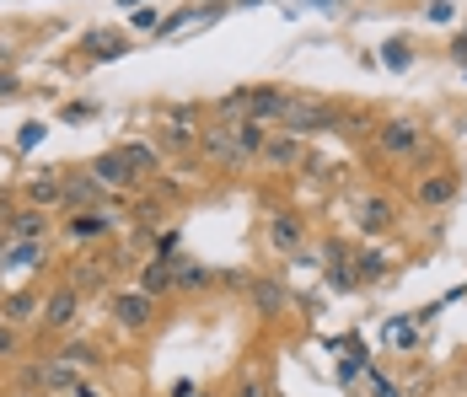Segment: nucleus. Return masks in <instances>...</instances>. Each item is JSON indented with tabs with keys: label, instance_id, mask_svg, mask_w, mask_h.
<instances>
[{
	"label": "nucleus",
	"instance_id": "f257e3e1",
	"mask_svg": "<svg viewBox=\"0 0 467 397\" xmlns=\"http://www.w3.org/2000/svg\"><path fill=\"white\" fill-rule=\"evenodd\" d=\"M376 145H381V156H414V151L424 145V130L414 124V119H392V124H381Z\"/></svg>",
	"mask_w": 467,
	"mask_h": 397
},
{
	"label": "nucleus",
	"instance_id": "f03ea898",
	"mask_svg": "<svg viewBox=\"0 0 467 397\" xmlns=\"http://www.w3.org/2000/svg\"><path fill=\"white\" fill-rule=\"evenodd\" d=\"M280 119L290 124V134H296V140L333 124V113H327V108H317V102H306V97H285V113H280Z\"/></svg>",
	"mask_w": 467,
	"mask_h": 397
},
{
	"label": "nucleus",
	"instance_id": "7ed1b4c3",
	"mask_svg": "<svg viewBox=\"0 0 467 397\" xmlns=\"http://www.w3.org/2000/svg\"><path fill=\"white\" fill-rule=\"evenodd\" d=\"M87 177H92L97 188H130L135 183V167L124 162V151H102V156H92Z\"/></svg>",
	"mask_w": 467,
	"mask_h": 397
},
{
	"label": "nucleus",
	"instance_id": "20e7f679",
	"mask_svg": "<svg viewBox=\"0 0 467 397\" xmlns=\"http://www.w3.org/2000/svg\"><path fill=\"white\" fill-rule=\"evenodd\" d=\"M236 108H247L253 119H280L285 113V91H275V87L236 91V97H226V113H236Z\"/></svg>",
	"mask_w": 467,
	"mask_h": 397
},
{
	"label": "nucleus",
	"instance_id": "39448f33",
	"mask_svg": "<svg viewBox=\"0 0 467 397\" xmlns=\"http://www.w3.org/2000/svg\"><path fill=\"white\" fill-rule=\"evenodd\" d=\"M113 317H119L124 328H145V322H150V296H145V290H119V296H113Z\"/></svg>",
	"mask_w": 467,
	"mask_h": 397
},
{
	"label": "nucleus",
	"instance_id": "423d86ee",
	"mask_svg": "<svg viewBox=\"0 0 467 397\" xmlns=\"http://www.w3.org/2000/svg\"><path fill=\"white\" fill-rule=\"evenodd\" d=\"M76 307H81V290H76V285H59L44 307V322L48 328H70V322H76Z\"/></svg>",
	"mask_w": 467,
	"mask_h": 397
},
{
	"label": "nucleus",
	"instance_id": "0eeeda50",
	"mask_svg": "<svg viewBox=\"0 0 467 397\" xmlns=\"http://www.w3.org/2000/svg\"><path fill=\"white\" fill-rule=\"evenodd\" d=\"M81 48L97 54V59H119V54H130V38H124V33H113V27H92V33L81 38Z\"/></svg>",
	"mask_w": 467,
	"mask_h": 397
},
{
	"label": "nucleus",
	"instance_id": "6e6552de",
	"mask_svg": "<svg viewBox=\"0 0 467 397\" xmlns=\"http://www.w3.org/2000/svg\"><path fill=\"white\" fill-rule=\"evenodd\" d=\"M108 215H97V210H76L70 221H65V236L70 242H97V236H108Z\"/></svg>",
	"mask_w": 467,
	"mask_h": 397
},
{
	"label": "nucleus",
	"instance_id": "1a4fd4ad",
	"mask_svg": "<svg viewBox=\"0 0 467 397\" xmlns=\"http://www.w3.org/2000/svg\"><path fill=\"white\" fill-rule=\"evenodd\" d=\"M38 387H48V392H76L81 381H76V365L70 360H48V365H38Z\"/></svg>",
	"mask_w": 467,
	"mask_h": 397
},
{
	"label": "nucleus",
	"instance_id": "9d476101",
	"mask_svg": "<svg viewBox=\"0 0 467 397\" xmlns=\"http://www.w3.org/2000/svg\"><path fill=\"white\" fill-rule=\"evenodd\" d=\"M167 285H178V264H167V258L145 264V274H140V290H145V296H161Z\"/></svg>",
	"mask_w": 467,
	"mask_h": 397
},
{
	"label": "nucleus",
	"instance_id": "9b49d317",
	"mask_svg": "<svg viewBox=\"0 0 467 397\" xmlns=\"http://www.w3.org/2000/svg\"><path fill=\"white\" fill-rule=\"evenodd\" d=\"M59 199H65V183H59V177H33V183H27V204H33V210H48V204H59Z\"/></svg>",
	"mask_w": 467,
	"mask_h": 397
},
{
	"label": "nucleus",
	"instance_id": "f8f14e48",
	"mask_svg": "<svg viewBox=\"0 0 467 397\" xmlns=\"http://www.w3.org/2000/svg\"><path fill=\"white\" fill-rule=\"evenodd\" d=\"M387 225H392V204H387V199H360V231L381 236Z\"/></svg>",
	"mask_w": 467,
	"mask_h": 397
},
{
	"label": "nucleus",
	"instance_id": "ddd939ff",
	"mask_svg": "<svg viewBox=\"0 0 467 397\" xmlns=\"http://www.w3.org/2000/svg\"><path fill=\"white\" fill-rule=\"evenodd\" d=\"M420 199L424 204H446V199H457V177L451 172H435L420 183Z\"/></svg>",
	"mask_w": 467,
	"mask_h": 397
},
{
	"label": "nucleus",
	"instance_id": "4468645a",
	"mask_svg": "<svg viewBox=\"0 0 467 397\" xmlns=\"http://www.w3.org/2000/svg\"><path fill=\"white\" fill-rule=\"evenodd\" d=\"M269 242H275L280 253L301 247V221H296V215H275V225H269Z\"/></svg>",
	"mask_w": 467,
	"mask_h": 397
},
{
	"label": "nucleus",
	"instance_id": "2eb2a0df",
	"mask_svg": "<svg viewBox=\"0 0 467 397\" xmlns=\"http://www.w3.org/2000/svg\"><path fill=\"white\" fill-rule=\"evenodd\" d=\"M11 231L22 236V242H44V231H48V221H44V210H22L16 221H11Z\"/></svg>",
	"mask_w": 467,
	"mask_h": 397
},
{
	"label": "nucleus",
	"instance_id": "dca6fc26",
	"mask_svg": "<svg viewBox=\"0 0 467 397\" xmlns=\"http://www.w3.org/2000/svg\"><path fill=\"white\" fill-rule=\"evenodd\" d=\"M65 199H70L76 210H92L97 199H102V188H97L92 177H76V183H65Z\"/></svg>",
	"mask_w": 467,
	"mask_h": 397
},
{
	"label": "nucleus",
	"instance_id": "f3484780",
	"mask_svg": "<svg viewBox=\"0 0 467 397\" xmlns=\"http://www.w3.org/2000/svg\"><path fill=\"white\" fill-rule=\"evenodd\" d=\"M124 162L135 167V177L156 172V151H150V145H140V140H130V145H124Z\"/></svg>",
	"mask_w": 467,
	"mask_h": 397
},
{
	"label": "nucleus",
	"instance_id": "a211bd4d",
	"mask_svg": "<svg viewBox=\"0 0 467 397\" xmlns=\"http://www.w3.org/2000/svg\"><path fill=\"white\" fill-rule=\"evenodd\" d=\"M232 140H236V151H242V156H258V151H264V124L253 119V124H242Z\"/></svg>",
	"mask_w": 467,
	"mask_h": 397
},
{
	"label": "nucleus",
	"instance_id": "6ab92c4d",
	"mask_svg": "<svg viewBox=\"0 0 467 397\" xmlns=\"http://www.w3.org/2000/svg\"><path fill=\"white\" fill-rule=\"evenodd\" d=\"M204 151H210V156H221V162H242V151L232 145V134H226V130L204 134Z\"/></svg>",
	"mask_w": 467,
	"mask_h": 397
},
{
	"label": "nucleus",
	"instance_id": "aec40b11",
	"mask_svg": "<svg viewBox=\"0 0 467 397\" xmlns=\"http://www.w3.org/2000/svg\"><path fill=\"white\" fill-rule=\"evenodd\" d=\"M264 156L275 167H290V162H301V140H275V145H264Z\"/></svg>",
	"mask_w": 467,
	"mask_h": 397
},
{
	"label": "nucleus",
	"instance_id": "412c9836",
	"mask_svg": "<svg viewBox=\"0 0 467 397\" xmlns=\"http://www.w3.org/2000/svg\"><path fill=\"white\" fill-rule=\"evenodd\" d=\"M253 307H258V311H280L285 307V290H280V285H253Z\"/></svg>",
	"mask_w": 467,
	"mask_h": 397
},
{
	"label": "nucleus",
	"instance_id": "4be33fe9",
	"mask_svg": "<svg viewBox=\"0 0 467 397\" xmlns=\"http://www.w3.org/2000/svg\"><path fill=\"white\" fill-rule=\"evenodd\" d=\"M381 59H387V70H409V65H414L409 44H387V48H381Z\"/></svg>",
	"mask_w": 467,
	"mask_h": 397
},
{
	"label": "nucleus",
	"instance_id": "5701e85b",
	"mask_svg": "<svg viewBox=\"0 0 467 397\" xmlns=\"http://www.w3.org/2000/svg\"><path fill=\"white\" fill-rule=\"evenodd\" d=\"M178 285H210V268H199V264H178Z\"/></svg>",
	"mask_w": 467,
	"mask_h": 397
},
{
	"label": "nucleus",
	"instance_id": "b1692460",
	"mask_svg": "<svg viewBox=\"0 0 467 397\" xmlns=\"http://www.w3.org/2000/svg\"><path fill=\"white\" fill-rule=\"evenodd\" d=\"M5 311H11V322H27V317H33V296H11Z\"/></svg>",
	"mask_w": 467,
	"mask_h": 397
},
{
	"label": "nucleus",
	"instance_id": "393cba45",
	"mask_svg": "<svg viewBox=\"0 0 467 397\" xmlns=\"http://www.w3.org/2000/svg\"><path fill=\"white\" fill-rule=\"evenodd\" d=\"M44 124H22V130H16V145H22V151H33V145H38V140H44Z\"/></svg>",
	"mask_w": 467,
	"mask_h": 397
},
{
	"label": "nucleus",
	"instance_id": "a878e982",
	"mask_svg": "<svg viewBox=\"0 0 467 397\" xmlns=\"http://www.w3.org/2000/svg\"><path fill=\"white\" fill-rule=\"evenodd\" d=\"M376 274H387V258L381 253H366L360 258V279H376Z\"/></svg>",
	"mask_w": 467,
	"mask_h": 397
},
{
	"label": "nucleus",
	"instance_id": "bb28decb",
	"mask_svg": "<svg viewBox=\"0 0 467 397\" xmlns=\"http://www.w3.org/2000/svg\"><path fill=\"white\" fill-rule=\"evenodd\" d=\"M424 11H430V22H451V16H457V5H451V0H430Z\"/></svg>",
	"mask_w": 467,
	"mask_h": 397
},
{
	"label": "nucleus",
	"instance_id": "cd10ccee",
	"mask_svg": "<svg viewBox=\"0 0 467 397\" xmlns=\"http://www.w3.org/2000/svg\"><path fill=\"white\" fill-rule=\"evenodd\" d=\"M59 360H70V365H97V354L87 350V344H70V350L59 354Z\"/></svg>",
	"mask_w": 467,
	"mask_h": 397
},
{
	"label": "nucleus",
	"instance_id": "c85d7f7f",
	"mask_svg": "<svg viewBox=\"0 0 467 397\" xmlns=\"http://www.w3.org/2000/svg\"><path fill=\"white\" fill-rule=\"evenodd\" d=\"M33 258H38V247H33V242H22V247L11 253V264H33Z\"/></svg>",
	"mask_w": 467,
	"mask_h": 397
},
{
	"label": "nucleus",
	"instance_id": "c756f323",
	"mask_svg": "<svg viewBox=\"0 0 467 397\" xmlns=\"http://www.w3.org/2000/svg\"><path fill=\"white\" fill-rule=\"evenodd\" d=\"M451 59H457V65H467V33H457V38H451Z\"/></svg>",
	"mask_w": 467,
	"mask_h": 397
},
{
	"label": "nucleus",
	"instance_id": "7c9ffc66",
	"mask_svg": "<svg viewBox=\"0 0 467 397\" xmlns=\"http://www.w3.org/2000/svg\"><path fill=\"white\" fill-rule=\"evenodd\" d=\"M11 350H16V333H11V328L0 322V354H11Z\"/></svg>",
	"mask_w": 467,
	"mask_h": 397
},
{
	"label": "nucleus",
	"instance_id": "2f4dec72",
	"mask_svg": "<svg viewBox=\"0 0 467 397\" xmlns=\"http://www.w3.org/2000/svg\"><path fill=\"white\" fill-rule=\"evenodd\" d=\"M236 397H269V392H264L258 381H242V387H236Z\"/></svg>",
	"mask_w": 467,
	"mask_h": 397
},
{
	"label": "nucleus",
	"instance_id": "473e14b6",
	"mask_svg": "<svg viewBox=\"0 0 467 397\" xmlns=\"http://www.w3.org/2000/svg\"><path fill=\"white\" fill-rule=\"evenodd\" d=\"M16 91V76H0V97H11Z\"/></svg>",
	"mask_w": 467,
	"mask_h": 397
},
{
	"label": "nucleus",
	"instance_id": "72a5a7b5",
	"mask_svg": "<svg viewBox=\"0 0 467 397\" xmlns=\"http://www.w3.org/2000/svg\"><path fill=\"white\" fill-rule=\"evenodd\" d=\"M376 397H398V387L392 381H376Z\"/></svg>",
	"mask_w": 467,
	"mask_h": 397
},
{
	"label": "nucleus",
	"instance_id": "f704fd0d",
	"mask_svg": "<svg viewBox=\"0 0 467 397\" xmlns=\"http://www.w3.org/2000/svg\"><path fill=\"white\" fill-rule=\"evenodd\" d=\"M70 397H102V392H92V387H76V392H70Z\"/></svg>",
	"mask_w": 467,
	"mask_h": 397
},
{
	"label": "nucleus",
	"instance_id": "c9c22d12",
	"mask_svg": "<svg viewBox=\"0 0 467 397\" xmlns=\"http://www.w3.org/2000/svg\"><path fill=\"white\" fill-rule=\"evenodd\" d=\"M306 5H333V0H306Z\"/></svg>",
	"mask_w": 467,
	"mask_h": 397
},
{
	"label": "nucleus",
	"instance_id": "e433bc0d",
	"mask_svg": "<svg viewBox=\"0 0 467 397\" xmlns=\"http://www.w3.org/2000/svg\"><path fill=\"white\" fill-rule=\"evenodd\" d=\"M119 5H140V0H119Z\"/></svg>",
	"mask_w": 467,
	"mask_h": 397
},
{
	"label": "nucleus",
	"instance_id": "4c0bfd02",
	"mask_svg": "<svg viewBox=\"0 0 467 397\" xmlns=\"http://www.w3.org/2000/svg\"><path fill=\"white\" fill-rule=\"evenodd\" d=\"M0 253H5V236H0Z\"/></svg>",
	"mask_w": 467,
	"mask_h": 397
}]
</instances>
